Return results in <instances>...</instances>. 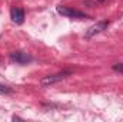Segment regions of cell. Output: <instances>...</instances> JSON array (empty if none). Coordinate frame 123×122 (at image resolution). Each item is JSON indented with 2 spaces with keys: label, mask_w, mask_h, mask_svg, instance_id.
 I'll return each instance as SVG.
<instances>
[{
  "label": "cell",
  "mask_w": 123,
  "mask_h": 122,
  "mask_svg": "<svg viewBox=\"0 0 123 122\" xmlns=\"http://www.w3.org/2000/svg\"><path fill=\"white\" fill-rule=\"evenodd\" d=\"M57 12L60 13L62 16L72 17V19H85V17H87V14L85 12H80L77 9L67 7V6H57Z\"/></svg>",
  "instance_id": "6da1fadb"
},
{
  "label": "cell",
  "mask_w": 123,
  "mask_h": 122,
  "mask_svg": "<svg viewBox=\"0 0 123 122\" xmlns=\"http://www.w3.org/2000/svg\"><path fill=\"white\" fill-rule=\"evenodd\" d=\"M69 75H70V72H59V73H55V75H47L40 81V83L43 86H49V85H53V83H57V82L63 81Z\"/></svg>",
  "instance_id": "7a4b0ae2"
},
{
  "label": "cell",
  "mask_w": 123,
  "mask_h": 122,
  "mask_svg": "<svg viewBox=\"0 0 123 122\" xmlns=\"http://www.w3.org/2000/svg\"><path fill=\"white\" fill-rule=\"evenodd\" d=\"M107 26H109V22H107V20H100V22H97L96 25L90 26V27L87 29V32L85 33V36H86V37H92L94 34H99V33H102L103 30H106Z\"/></svg>",
  "instance_id": "3957f363"
},
{
  "label": "cell",
  "mask_w": 123,
  "mask_h": 122,
  "mask_svg": "<svg viewBox=\"0 0 123 122\" xmlns=\"http://www.w3.org/2000/svg\"><path fill=\"white\" fill-rule=\"evenodd\" d=\"M10 59L19 65H26V63L31 62L33 58L26 52H13V53H10Z\"/></svg>",
  "instance_id": "277c9868"
},
{
  "label": "cell",
  "mask_w": 123,
  "mask_h": 122,
  "mask_svg": "<svg viewBox=\"0 0 123 122\" xmlns=\"http://www.w3.org/2000/svg\"><path fill=\"white\" fill-rule=\"evenodd\" d=\"M10 19L16 25H22L25 22V10L22 7H12V10H10Z\"/></svg>",
  "instance_id": "5b68a950"
},
{
  "label": "cell",
  "mask_w": 123,
  "mask_h": 122,
  "mask_svg": "<svg viewBox=\"0 0 123 122\" xmlns=\"http://www.w3.org/2000/svg\"><path fill=\"white\" fill-rule=\"evenodd\" d=\"M12 89L9 88V86H6V85H1L0 83V93H10Z\"/></svg>",
  "instance_id": "8992f818"
},
{
  "label": "cell",
  "mask_w": 123,
  "mask_h": 122,
  "mask_svg": "<svg viewBox=\"0 0 123 122\" xmlns=\"http://www.w3.org/2000/svg\"><path fill=\"white\" fill-rule=\"evenodd\" d=\"M113 69H115V70H117V72H122V73H123V63H117V65H115V66H113Z\"/></svg>",
  "instance_id": "52a82bcc"
},
{
  "label": "cell",
  "mask_w": 123,
  "mask_h": 122,
  "mask_svg": "<svg viewBox=\"0 0 123 122\" xmlns=\"http://www.w3.org/2000/svg\"><path fill=\"white\" fill-rule=\"evenodd\" d=\"M96 1H105V0H96Z\"/></svg>",
  "instance_id": "ba28073f"
}]
</instances>
